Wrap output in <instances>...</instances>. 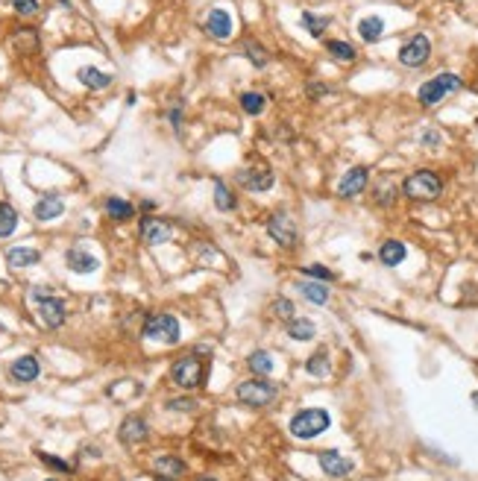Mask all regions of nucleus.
I'll return each instance as SVG.
<instances>
[{
    "mask_svg": "<svg viewBox=\"0 0 478 481\" xmlns=\"http://www.w3.org/2000/svg\"><path fill=\"white\" fill-rule=\"evenodd\" d=\"M214 206L221 209V211H232L235 206H238V199H235V194L223 185V182H214Z\"/></svg>",
    "mask_w": 478,
    "mask_h": 481,
    "instance_id": "32",
    "label": "nucleus"
},
{
    "mask_svg": "<svg viewBox=\"0 0 478 481\" xmlns=\"http://www.w3.org/2000/svg\"><path fill=\"white\" fill-rule=\"evenodd\" d=\"M329 423H332L329 411H323V408H305V411H300L291 419V434L300 437V440H314L317 434H323L329 429Z\"/></svg>",
    "mask_w": 478,
    "mask_h": 481,
    "instance_id": "2",
    "label": "nucleus"
},
{
    "mask_svg": "<svg viewBox=\"0 0 478 481\" xmlns=\"http://www.w3.org/2000/svg\"><path fill=\"white\" fill-rule=\"evenodd\" d=\"M250 370H252V373H258V376H267V373H273V358H270L264 349L252 352V355H250Z\"/></svg>",
    "mask_w": 478,
    "mask_h": 481,
    "instance_id": "34",
    "label": "nucleus"
},
{
    "mask_svg": "<svg viewBox=\"0 0 478 481\" xmlns=\"http://www.w3.org/2000/svg\"><path fill=\"white\" fill-rule=\"evenodd\" d=\"M238 182L250 191H267L273 188V170L267 168H247V170H238Z\"/></svg>",
    "mask_w": 478,
    "mask_h": 481,
    "instance_id": "15",
    "label": "nucleus"
},
{
    "mask_svg": "<svg viewBox=\"0 0 478 481\" xmlns=\"http://www.w3.org/2000/svg\"><path fill=\"white\" fill-rule=\"evenodd\" d=\"M326 50L332 53V59H337V62H355V47L346 45V42H326Z\"/></svg>",
    "mask_w": 478,
    "mask_h": 481,
    "instance_id": "33",
    "label": "nucleus"
},
{
    "mask_svg": "<svg viewBox=\"0 0 478 481\" xmlns=\"http://www.w3.org/2000/svg\"><path fill=\"white\" fill-rule=\"evenodd\" d=\"M170 120H173V127L179 129V124H182V109H170Z\"/></svg>",
    "mask_w": 478,
    "mask_h": 481,
    "instance_id": "44",
    "label": "nucleus"
},
{
    "mask_svg": "<svg viewBox=\"0 0 478 481\" xmlns=\"http://www.w3.org/2000/svg\"><path fill=\"white\" fill-rule=\"evenodd\" d=\"M472 405H475V408H478V390H475V393H472Z\"/></svg>",
    "mask_w": 478,
    "mask_h": 481,
    "instance_id": "46",
    "label": "nucleus"
},
{
    "mask_svg": "<svg viewBox=\"0 0 478 481\" xmlns=\"http://www.w3.org/2000/svg\"><path fill=\"white\" fill-rule=\"evenodd\" d=\"M276 393H279L276 385L264 382V378H250V382H241V385H238V390H235L238 402L250 405V408H264V405H270L273 399H276Z\"/></svg>",
    "mask_w": 478,
    "mask_h": 481,
    "instance_id": "5",
    "label": "nucleus"
},
{
    "mask_svg": "<svg viewBox=\"0 0 478 481\" xmlns=\"http://www.w3.org/2000/svg\"><path fill=\"white\" fill-rule=\"evenodd\" d=\"M42 262V253L33 250V247H12L6 253V265L9 267H33Z\"/></svg>",
    "mask_w": 478,
    "mask_h": 481,
    "instance_id": "20",
    "label": "nucleus"
},
{
    "mask_svg": "<svg viewBox=\"0 0 478 481\" xmlns=\"http://www.w3.org/2000/svg\"><path fill=\"white\" fill-rule=\"evenodd\" d=\"M168 408H170V411H191L194 402H191V399H170Z\"/></svg>",
    "mask_w": 478,
    "mask_h": 481,
    "instance_id": "40",
    "label": "nucleus"
},
{
    "mask_svg": "<svg viewBox=\"0 0 478 481\" xmlns=\"http://www.w3.org/2000/svg\"><path fill=\"white\" fill-rule=\"evenodd\" d=\"M144 337H153V340H162V344H179L182 337V329H179V320L170 317V314H150L144 320Z\"/></svg>",
    "mask_w": 478,
    "mask_h": 481,
    "instance_id": "6",
    "label": "nucleus"
},
{
    "mask_svg": "<svg viewBox=\"0 0 478 481\" xmlns=\"http://www.w3.org/2000/svg\"><path fill=\"white\" fill-rule=\"evenodd\" d=\"M203 378H206V367H203V361L197 358V355H185V358H179L176 364L170 367V382H173V385H179V388H185V390L200 388V385H203Z\"/></svg>",
    "mask_w": 478,
    "mask_h": 481,
    "instance_id": "4",
    "label": "nucleus"
},
{
    "mask_svg": "<svg viewBox=\"0 0 478 481\" xmlns=\"http://www.w3.org/2000/svg\"><path fill=\"white\" fill-rule=\"evenodd\" d=\"M326 91H329L326 86H317V83H314V86H308V94H311V97H317V94H326Z\"/></svg>",
    "mask_w": 478,
    "mask_h": 481,
    "instance_id": "45",
    "label": "nucleus"
},
{
    "mask_svg": "<svg viewBox=\"0 0 478 481\" xmlns=\"http://www.w3.org/2000/svg\"><path fill=\"white\" fill-rule=\"evenodd\" d=\"M423 144L437 147V144H441V132H434V129H431V132H426V135H423Z\"/></svg>",
    "mask_w": 478,
    "mask_h": 481,
    "instance_id": "41",
    "label": "nucleus"
},
{
    "mask_svg": "<svg viewBox=\"0 0 478 481\" xmlns=\"http://www.w3.org/2000/svg\"><path fill=\"white\" fill-rule=\"evenodd\" d=\"M106 211H109L112 220H129L135 214L132 203H127V199H121V197H109L106 199Z\"/></svg>",
    "mask_w": 478,
    "mask_h": 481,
    "instance_id": "26",
    "label": "nucleus"
},
{
    "mask_svg": "<svg viewBox=\"0 0 478 481\" xmlns=\"http://www.w3.org/2000/svg\"><path fill=\"white\" fill-rule=\"evenodd\" d=\"M12 45H15L18 53H35L38 50V35H35V30H21V33L12 35Z\"/></svg>",
    "mask_w": 478,
    "mask_h": 481,
    "instance_id": "28",
    "label": "nucleus"
},
{
    "mask_svg": "<svg viewBox=\"0 0 478 481\" xmlns=\"http://www.w3.org/2000/svg\"><path fill=\"white\" fill-rule=\"evenodd\" d=\"M273 311H276V317H282V320H293V303L285 299V296L273 299Z\"/></svg>",
    "mask_w": 478,
    "mask_h": 481,
    "instance_id": "36",
    "label": "nucleus"
},
{
    "mask_svg": "<svg viewBox=\"0 0 478 481\" xmlns=\"http://www.w3.org/2000/svg\"><path fill=\"white\" fill-rule=\"evenodd\" d=\"M305 370H308L311 376H326V373H329V352H326V349H320V352H314V355L308 358V364H305Z\"/></svg>",
    "mask_w": 478,
    "mask_h": 481,
    "instance_id": "35",
    "label": "nucleus"
},
{
    "mask_svg": "<svg viewBox=\"0 0 478 481\" xmlns=\"http://www.w3.org/2000/svg\"><path fill=\"white\" fill-rule=\"evenodd\" d=\"M300 21L308 30V35H314V38H320L326 33V27H329V18L326 15H314V12H303Z\"/></svg>",
    "mask_w": 478,
    "mask_h": 481,
    "instance_id": "29",
    "label": "nucleus"
},
{
    "mask_svg": "<svg viewBox=\"0 0 478 481\" xmlns=\"http://www.w3.org/2000/svg\"><path fill=\"white\" fill-rule=\"evenodd\" d=\"M65 262H68V267L74 270V273H94L97 267H100V262L91 255V253H86V250H79V247H74V250H68V255H65Z\"/></svg>",
    "mask_w": 478,
    "mask_h": 481,
    "instance_id": "18",
    "label": "nucleus"
},
{
    "mask_svg": "<svg viewBox=\"0 0 478 481\" xmlns=\"http://www.w3.org/2000/svg\"><path fill=\"white\" fill-rule=\"evenodd\" d=\"M62 211H65V199L59 197V194H45L42 199L35 203V209H33V214H35V220H56V217H62Z\"/></svg>",
    "mask_w": 478,
    "mask_h": 481,
    "instance_id": "16",
    "label": "nucleus"
},
{
    "mask_svg": "<svg viewBox=\"0 0 478 481\" xmlns=\"http://www.w3.org/2000/svg\"><path fill=\"white\" fill-rule=\"evenodd\" d=\"M47 481H53V478H47Z\"/></svg>",
    "mask_w": 478,
    "mask_h": 481,
    "instance_id": "48",
    "label": "nucleus"
},
{
    "mask_svg": "<svg viewBox=\"0 0 478 481\" xmlns=\"http://www.w3.org/2000/svg\"><path fill=\"white\" fill-rule=\"evenodd\" d=\"M121 444L124 446H138V444H144V440L150 437V429H147V419L144 417H127L124 423H121Z\"/></svg>",
    "mask_w": 478,
    "mask_h": 481,
    "instance_id": "12",
    "label": "nucleus"
},
{
    "mask_svg": "<svg viewBox=\"0 0 478 481\" xmlns=\"http://www.w3.org/2000/svg\"><path fill=\"white\" fill-rule=\"evenodd\" d=\"M288 335H291L293 340H311V337L317 335V329H314L311 320H305V317H293V320H288Z\"/></svg>",
    "mask_w": 478,
    "mask_h": 481,
    "instance_id": "24",
    "label": "nucleus"
},
{
    "mask_svg": "<svg viewBox=\"0 0 478 481\" xmlns=\"http://www.w3.org/2000/svg\"><path fill=\"white\" fill-rule=\"evenodd\" d=\"M303 273H305V276H314V279H320V282H332V279H334V273L326 270V267H320V265H305Z\"/></svg>",
    "mask_w": 478,
    "mask_h": 481,
    "instance_id": "37",
    "label": "nucleus"
},
{
    "mask_svg": "<svg viewBox=\"0 0 478 481\" xmlns=\"http://www.w3.org/2000/svg\"><path fill=\"white\" fill-rule=\"evenodd\" d=\"M12 6H15V12H18V15L30 18V15H35V12H38V0H12Z\"/></svg>",
    "mask_w": 478,
    "mask_h": 481,
    "instance_id": "38",
    "label": "nucleus"
},
{
    "mask_svg": "<svg viewBox=\"0 0 478 481\" xmlns=\"http://www.w3.org/2000/svg\"><path fill=\"white\" fill-rule=\"evenodd\" d=\"M461 88H464L461 76H455V74H437L434 79H429V83L420 86V91H416V100H420L423 106L431 109V106L441 103L446 94H455V91H461Z\"/></svg>",
    "mask_w": 478,
    "mask_h": 481,
    "instance_id": "3",
    "label": "nucleus"
},
{
    "mask_svg": "<svg viewBox=\"0 0 478 481\" xmlns=\"http://www.w3.org/2000/svg\"><path fill=\"white\" fill-rule=\"evenodd\" d=\"M197 481H214V478H197Z\"/></svg>",
    "mask_w": 478,
    "mask_h": 481,
    "instance_id": "47",
    "label": "nucleus"
},
{
    "mask_svg": "<svg viewBox=\"0 0 478 481\" xmlns=\"http://www.w3.org/2000/svg\"><path fill=\"white\" fill-rule=\"evenodd\" d=\"M296 288H300V294L308 299V303H314V306H323L326 299H329V288L323 282H300Z\"/></svg>",
    "mask_w": 478,
    "mask_h": 481,
    "instance_id": "25",
    "label": "nucleus"
},
{
    "mask_svg": "<svg viewBox=\"0 0 478 481\" xmlns=\"http://www.w3.org/2000/svg\"><path fill=\"white\" fill-rule=\"evenodd\" d=\"M38 373H42V367H38L35 355H21L12 364V378H15V382H35Z\"/></svg>",
    "mask_w": 478,
    "mask_h": 481,
    "instance_id": "17",
    "label": "nucleus"
},
{
    "mask_svg": "<svg viewBox=\"0 0 478 481\" xmlns=\"http://www.w3.org/2000/svg\"><path fill=\"white\" fill-rule=\"evenodd\" d=\"M244 53H247V59H250V62H252L255 68H264V65L270 62L267 50H264L262 45H258L255 38H247V42H244Z\"/></svg>",
    "mask_w": 478,
    "mask_h": 481,
    "instance_id": "30",
    "label": "nucleus"
},
{
    "mask_svg": "<svg viewBox=\"0 0 478 481\" xmlns=\"http://www.w3.org/2000/svg\"><path fill=\"white\" fill-rule=\"evenodd\" d=\"M18 229V211L9 203H0V238H9Z\"/></svg>",
    "mask_w": 478,
    "mask_h": 481,
    "instance_id": "27",
    "label": "nucleus"
},
{
    "mask_svg": "<svg viewBox=\"0 0 478 481\" xmlns=\"http://www.w3.org/2000/svg\"><path fill=\"white\" fill-rule=\"evenodd\" d=\"M206 33L214 42H229L232 38V18L226 9H211L206 18Z\"/></svg>",
    "mask_w": 478,
    "mask_h": 481,
    "instance_id": "13",
    "label": "nucleus"
},
{
    "mask_svg": "<svg viewBox=\"0 0 478 481\" xmlns=\"http://www.w3.org/2000/svg\"><path fill=\"white\" fill-rule=\"evenodd\" d=\"M76 76H79V83H83L86 88H91V91H100V88H109V86H112V74H106V71H100V68H91V65L79 68Z\"/></svg>",
    "mask_w": 478,
    "mask_h": 481,
    "instance_id": "19",
    "label": "nucleus"
},
{
    "mask_svg": "<svg viewBox=\"0 0 478 481\" xmlns=\"http://www.w3.org/2000/svg\"><path fill=\"white\" fill-rule=\"evenodd\" d=\"M38 458H42V460H45V464H47V467H53V470H62V473H68V470H71V467L65 464V460H62V458H50L47 452H38Z\"/></svg>",
    "mask_w": 478,
    "mask_h": 481,
    "instance_id": "39",
    "label": "nucleus"
},
{
    "mask_svg": "<svg viewBox=\"0 0 478 481\" xmlns=\"http://www.w3.org/2000/svg\"><path fill=\"white\" fill-rule=\"evenodd\" d=\"M156 473L162 475V478L176 481L179 475L185 473V464H182V460H179L176 455H162V458H156Z\"/></svg>",
    "mask_w": 478,
    "mask_h": 481,
    "instance_id": "22",
    "label": "nucleus"
},
{
    "mask_svg": "<svg viewBox=\"0 0 478 481\" xmlns=\"http://www.w3.org/2000/svg\"><path fill=\"white\" fill-rule=\"evenodd\" d=\"M33 299L38 303V320L47 326V329H59L65 323V306H62V299H56L47 288H35L33 291Z\"/></svg>",
    "mask_w": 478,
    "mask_h": 481,
    "instance_id": "7",
    "label": "nucleus"
},
{
    "mask_svg": "<svg viewBox=\"0 0 478 481\" xmlns=\"http://www.w3.org/2000/svg\"><path fill=\"white\" fill-rule=\"evenodd\" d=\"M393 185L390 188H382V194H378V203H382V206H387V203H393Z\"/></svg>",
    "mask_w": 478,
    "mask_h": 481,
    "instance_id": "42",
    "label": "nucleus"
},
{
    "mask_svg": "<svg viewBox=\"0 0 478 481\" xmlns=\"http://www.w3.org/2000/svg\"><path fill=\"white\" fill-rule=\"evenodd\" d=\"M170 232L173 229H170L168 220H162V217H141V240H144V244H150V247L168 244Z\"/></svg>",
    "mask_w": 478,
    "mask_h": 481,
    "instance_id": "10",
    "label": "nucleus"
},
{
    "mask_svg": "<svg viewBox=\"0 0 478 481\" xmlns=\"http://www.w3.org/2000/svg\"><path fill=\"white\" fill-rule=\"evenodd\" d=\"M267 232H270V238L276 240L279 247H296V240H300V232H296L293 217L285 214V211H276L267 220Z\"/></svg>",
    "mask_w": 478,
    "mask_h": 481,
    "instance_id": "8",
    "label": "nucleus"
},
{
    "mask_svg": "<svg viewBox=\"0 0 478 481\" xmlns=\"http://www.w3.org/2000/svg\"><path fill=\"white\" fill-rule=\"evenodd\" d=\"M264 106H267V97H264L262 91H247V94L241 97V109H244L247 115H262Z\"/></svg>",
    "mask_w": 478,
    "mask_h": 481,
    "instance_id": "31",
    "label": "nucleus"
},
{
    "mask_svg": "<svg viewBox=\"0 0 478 481\" xmlns=\"http://www.w3.org/2000/svg\"><path fill=\"white\" fill-rule=\"evenodd\" d=\"M470 291H467V296H464V303H478V285H467Z\"/></svg>",
    "mask_w": 478,
    "mask_h": 481,
    "instance_id": "43",
    "label": "nucleus"
},
{
    "mask_svg": "<svg viewBox=\"0 0 478 481\" xmlns=\"http://www.w3.org/2000/svg\"><path fill=\"white\" fill-rule=\"evenodd\" d=\"M402 194L408 199H416V203H431L443 194V182L434 170H416L402 182Z\"/></svg>",
    "mask_w": 478,
    "mask_h": 481,
    "instance_id": "1",
    "label": "nucleus"
},
{
    "mask_svg": "<svg viewBox=\"0 0 478 481\" xmlns=\"http://www.w3.org/2000/svg\"><path fill=\"white\" fill-rule=\"evenodd\" d=\"M317 460H320L323 473L332 475V478H344V475L352 473V460H346L341 452H334V449H323L320 455H317Z\"/></svg>",
    "mask_w": 478,
    "mask_h": 481,
    "instance_id": "14",
    "label": "nucleus"
},
{
    "mask_svg": "<svg viewBox=\"0 0 478 481\" xmlns=\"http://www.w3.org/2000/svg\"><path fill=\"white\" fill-rule=\"evenodd\" d=\"M367 182H370V170H367V168H352V170L344 173L341 185H337V194H341L344 199H352V197H358V194H364Z\"/></svg>",
    "mask_w": 478,
    "mask_h": 481,
    "instance_id": "11",
    "label": "nucleus"
},
{
    "mask_svg": "<svg viewBox=\"0 0 478 481\" xmlns=\"http://www.w3.org/2000/svg\"><path fill=\"white\" fill-rule=\"evenodd\" d=\"M429 56H431V42L420 33V35H414L411 42L402 45V50H400V62H402L405 68H423V65L429 62Z\"/></svg>",
    "mask_w": 478,
    "mask_h": 481,
    "instance_id": "9",
    "label": "nucleus"
},
{
    "mask_svg": "<svg viewBox=\"0 0 478 481\" xmlns=\"http://www.w3.org/2000/svg\"><path fill=\"white\" fill-rule=\"evenodd\" d=\"M382 33H385V21H382V18H375V15L364 18V21L358 24V35H361L367 45L378 42V38H382Z\"/></svg>",
    "mask_w": 478,
    "mask_h": 481,
    "instance_id": "23",
    "label": "nucleus"
},
{
    "mask_svg": "<svg viewBox=\"0 0 478 481\" xmlns=\"http://www.w3.org/2000/svg\"><path fill=\"white\" fill-rule=\"evenodd\" d=\"M405 255H408V250H405L402 240H385L382 250H378V258H382V265H387V267L402 265Z\"/></svg>",
    "mask_w": 478,
    "mask_h": 481,
    "instance_id": "21",
    "label": "nucleus"
}]
</instances>
